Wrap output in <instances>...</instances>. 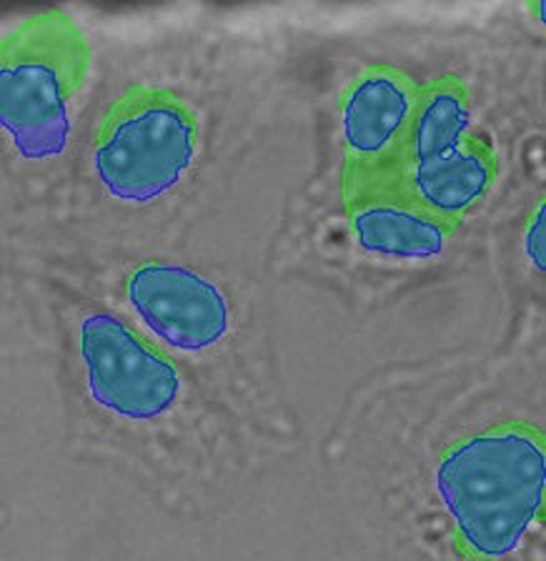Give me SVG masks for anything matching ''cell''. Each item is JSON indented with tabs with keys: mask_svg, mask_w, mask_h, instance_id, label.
Here are the masks:
<instances>
[{
	"mask_svg": "<svg viewBox=\"0 0 546 561\" xmlns=\"http://www.w3.org/2000/svg\"><path fill=\"white\" fill-rule=\"evenodd\" d=\"M198 153V118L166 88L130 85L95 130L93 171L123 204H153L181 186Z\"/></svg>",
	"mask_w": 546,
	"mask_h": 561,
	"instance_id": "cell-3",
	"label": "cell"
},
{
	"mask_svg": "<svg viewBox=\"0 0 546 561\" xmlns=\"http://www.w3.org/2000/svg\"><path fill=\"white\" fill-rule=\"evenodd\" d=\"M126 301L156 339L181 354L214 348L231 329L226 294L179 263H140L126 276Z\"/></svg>",
	"mask_w": 546,
	"mask_h": 561,
	"instance_id": "cell-7",
	"label": "cell"
},
{
	"mask_svg": "<svg viewBox=\"0 0 546 561\" xmlns=\"http://www.w3.org/2000/svg\"><path fill=\"white\" fill-rule=\"evenodd\" d=\"M491 140L474 130L469 88L459 76L421 85L407 163L396 186L434 214L462 224L499 181Z\"/></svg>",
	"mask_w": 546,
	"mask_h": 561,
	"instance_id": "cell-4",
	"label": "cell"
},
{
	"mask_svg": "<svg viewBox=\"0 0 546 561\" xmlns=\"http://www.w3.org/2000/svg\"><path fill=\"white\" fill-rule=\"evenodd\" d=\"M356 243L366 253L396 261L442 256L459 224L413 201L396 183L341 191Z\"/></svg>",
	"mask_w": 546,
	"mask_h": 561,
	"instance_id": "cell-8",
	"label": "cell"
},
{
	"mask_svg": "<svg viewBox=\"0 0 546 561\" xmlns=\"http://www.w3.org/2000/svg\"><path fill=\"white\" fill-rule=\"evenodd\" d=\"M81 358L93 401L121 419L153 421L181 397L173 358L116 313L93 311L81 321Z\"/></svg>",
	"mask_w": 546,
	"mask_h": 561,
	"instance_id": "cell-6",
	"label": "cell"
},
{
	"mask_svg": "<svg viewBox=\"0 0 546 561\" xmlns=\"http://www.w3.org/2000/svg\"><path fill=\"white\" fill-rule=\"evenodd\" d=\"M421 85L394 66H372L349 83L339 101L341 191L399 183Z\"/></svg>",
	"mask_w": 546,
	"mask_h": 561,
	"instance_id": "cell-5",
	"label": "cell"
},
{
	"mask_svg": "<svg viewBox=\"0 0 546 561\" xmlns=\"http://www.w3.org/2000/svg\"><path fill=\"white\" fill-rule=\"evenodd\" d=\"M546 204L542 201L539 206L530 218V224H526V233H524V249H526V256H530L532 266L536 271H544L546 266Z\"/></svg>",
	"mask_w": 546,
	"mask_h": 561,
	"instance_id": "cell-9",
	"label": "cell"
},
{
	"mask_svg": "<svg viewBox=\"0 0 546 561\" xmlns=\"http://www.w3.org/2000/svg\"><path fill=\"white\" fill-rule=\"evenodd\" d=\"M434 484L466 559H501L542 519L546 438L539 426L504 421L439 456Z\"/></svg>",
	"mask_w": 546,
	"mask_h": 561,
	"instance_id": "cell-1",
	"label": "cell"
},
{
	"mask_svg": "<svg viewBox=\"0 0 546 561\" xmlns=\"http://www.w3.org/2000/svg\"><path fill=\"white\" fill-rule=\"evenodd\" d=\"M91 46L73 15L41 11L0 41V123L25 161L64 156Z\"/></svg>",
	"mask_w": 546,
	"mask_h": 561,
	"instance_id": "cell-2",
	"label": "cell"
}]
</instances>
